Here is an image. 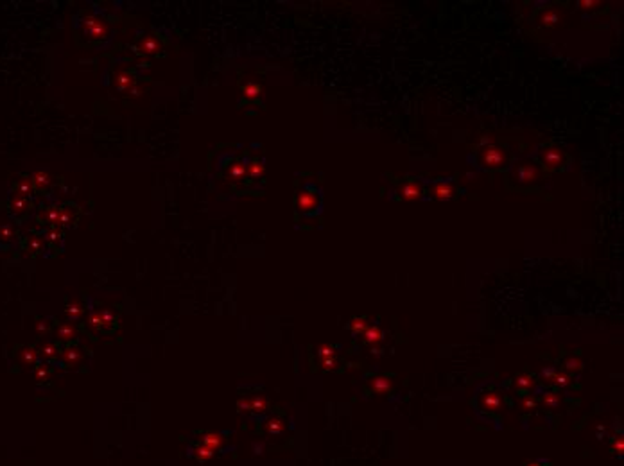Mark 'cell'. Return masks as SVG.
<instances>
[{"label":"cell","instance_id":"obj_1","mask_svg":"<svg viewBox=\"0 0 624 466\" xmlns=\"http://www.w3.org/2000/svg\"><path fill=\"white\" fill-rule=\"evenodd\" d=\"M77 27H79L84 40L90 41V43H101L110 34V27H108L106 20L102 18L101 15H95V13L84 11L79 16Z\"/></svg>","mask_w":624,"mask_h":466},{"label":"cell","instance_id":"obj_2","mask_svg":"<svg viewBox=\"0 0 624 466\" xmlns=\"http://www.w3.org/2000/svg\"><path fill=\"white\" fill-rule=\"evenodd\" d=\"M479 162L486 169H500L507 163V154L504 149H500L499 145L492 143V145H486L481 149L479 154Z\"/></svg>","mask_w":624,"mask_h":466},{"label":"cell","instance_id":"obj_3","mask_svg":"<svg viewBox=\"0 0 624 466\" xmlns=\"http://www.w3.org/2000/svg\"><path fill=\"white\" fill-rule=\"evenodd\" d=\"M542 170L533 162H520L513 169V178L518 185H531L540 178Z\"/></svg>","mask_w":624,"mask_h":466},{"label":"cell","instance_id":"obj_4","mask_svg":"<svg viewBox=\"0 0 624 466\" xmlns=\"http://www.w3.org/2000/svg\"><path fill=\"white\" fill-rule=\"evenodd\" d=\"M540 160L547 170H556V169H560V167L565 165L567 156H565V151H563L562 147L549 145L540 153Z\"/></svg>","mask_w":624,"mask_h":466},{"label":"cell","instance_id":"obj_5","mask_svg":"<svg viewBox=\"0 0 624 466\" xmlns=\"http://www.w3.org/2000/svg\"><path fill=\"white\" fill-rule=\"evenodd\" d=\"M318 205H319L318 194L309 190V188H303V190H299L298 195H296V208H298L302 213L312 212V210L318 208Z\"/></svg>","mask_w":624,"mask_h":466},{"label":"cell","instance_id":"obj_6","mask_svg":"<svg viewBox=\"0 0 624 466\" xmlns=\"http://www.w3.org/2000/svg\"><path fill=\"white\" fill-rule=\"evenodd\" d=\"M161 51V41L156 36H144L142 40L136 43V52L144 58H153L158 56Z\"/></svg>","mask_w":624,"mask_h":466},{"label":"cell","instance_id":"obj_7","mask_svg":"<svg viewBox=\"0 0 624 466\" xmlns=\"http://www.w3.org/2000/svg\"><path fill=\"white\" fill-rule=\"evenodd\" d=\"M368 389L375 395H387L393 389V380L389 377H382V375L372 377L368 380Z\"/></svg>","mask_w":624,"mask_h":466},{"label":"cell","instance_id":"obj_8","mask_svg":"<svg viewBox=\"0 0 624 466\" xmlns=\"http://www.w3.org/2000/svg\"><path fill=\"white\" fill-rule=\"evenodd\" d=\"M362 341L369 346H375V345H382L384 341V332L379 325H368L366 330L362 332Z\"/></svg>","mask_w":624,"mask_h":466},{"label":"cell","instance_id":"obj_9","mask_svg":"<svg viewBox=\"0 0 624 466\" xmlns=\"http://www.w3.org/2000/svg\"><path fill=\"white\" fill-rule=\"evenodd\" d=\"M51 183H52V176L45 173V170H36V173H33V176H31V185H33V188L38 192L47 190V188L51 187Z\"/></svg>","mask_w":624,"mask_h":466},{"label":"cell","instance_id":"obj_10","mask_svg":"<svg viewBox=\"0 0 624 466\" xmlns=\"http://www.w3.org/2000/svg\"><path fill=\"white\" fill-rule=\"evenodd\" d=\"M562 22V13L556 8H547L540 13V23L545 27H558Z\"/></svg>","mask_w":624,"mask_h":466},{"label":"cell","instance_id":"obj_11","mask_svg":"<svg viewBox=\"0 0 624 466\" xmlns=\"http://www.w3.org/2000/svg\"><path fill=\"white\" fill-rule=\"evenodd\" d=\"M135 85H136L135 76H133L131 72H121L115 76V86H117V90H121V92H131V88Z\"/></svg>","mask_w":624,"mask_h":466},{"label":"cell","instance_id":"obj_12","mask_svg":"<svg viewBox=\"0 0 624 466\" xmlns=\"http://www.w3.org/2000/svg\"><path fill=\"white\" fill-rule=\"evenodd\" d=\"M422 195V185L416 183V181H409L404 187L400 188V198L405 201H414Z\"/></svg>","mask_w":624,"mask_h":466},{"label":"cell","instance_id":"obj_13","mask_svg":"<svg viewBox=\"0 0 624 466\" xmlns=\"http://www.w3.org/2000/svg\"><path fill=\"white\" fill-rule=\"evenodd\" d=\"M481 405L486 409V411H497V409L502 405V398H500V395H497V393H486V395H482V398H481Z\"/></svg>","mask_w":624,"mask_h":466},{"label":"cell","instance_id":"obj_14","mask_svg":"<svg viewBox=\"0 0 624 466\" xmlns=\"http://www.w3.org/2000/svg\"><path fill=\"white\" fill-rule=\"evenodd\" d=\"M260 93H262V86L259 83L249 81L246 85H242V97L246 101H257L260 97Z\"/></svg>","mask_w":624,"mask_h":466},{"label":"cell","instance_id":"obj_15","mask_svg":"<svg viewBox=\"0 0 624 466\" xmlns=\"http://www.w3.org/2000/svg\"><path fill=\"white\" fill-rule=\"evenodd\" d=\"M432 195L440 201H445V199H450L454 195V187L450 183H438L434 188H432Z\"/></svg>","mask_w":624,"mask_h":466},{"label":"cell","instance_id":"obj_16","mask_svg":"<svg viewBox=\"0 0 624 466\" xmlns=\"http://www.w3.org/2000/svg\"><path fill=\"white\" fill-rule=\"evenodd\" d=\"M201 445H204V447H208V448H212V450L216 452V450H219V448L223 447V436H221V434H217V432H206L203 436Z\"/></svg>","mask_w":624,"mask_h":466},{"label":"cell","instance_id":"obj_17","mask_svg":"<svg viewBox=\"0 0 624 466\" xmlns=\"http://www.w3.org/2000/svg\"><path fill=\"white\" fill-rule=\"evenodd\" d=\"M246 176L251 178V180H260V178L264 176V165H262V162H259V160H253V162L249 163L248 167H246Z\"/></svg>","mask_w":624,"mask_h":466},{"label":"cell","instance_id":"obj_18","mask_svg":"<svg viewBox=\"0 0 624 466\" xmlns=\"http://www.w3.org/2000/svg\"><path fill=\"white\" fill-rule=\"evenodd\" d=\"M269 405V402L266 400L264 397L257 395V397H249V411H255V412H264Z\"/></svg>","mask_w":624,"mask_h":466},{"label":"cell","instance_id":"obj_19","mask_svg":"<svg viewBox=\"0 0 624 466\" xmlns=\"http://www.w3.org/2000/svg\"><path fill=\"white\" fill-rule=\"evenodd\" d=\"M542 404H544V407L547 409V411L558 409L560 407V395L549 391V393H545L544 397H542Z\"/></svg>","mask_w":624,"mask_h":466},{"label":"cell","instance_id":"obj_20","mask_svg":"<svg viewBox=\"0 0 624 466\" xmlns=\"http://www.w3.org/2000/svg\"><path fill=\"white\" fill-rule=\"evenodd\" d=\"M230 178L234 181H242L246 178V167L242 162H234L230 165Z\"/></svg>","mask_w":624,"mask_h":466},{"label":"cell","instance_id":"obj_21","mask_svg":"<svg viewBox=\"0 0 624 466\" xmlns=\"http://www.w3.org/2000/svg\"><path fill=\"white\" fill-rule=\"evenodd\" d=\"M27 206H29V203H27V199L24 198V195H20V194H13V198H11V210L15 213H20V212H26L27 210Z\"/></svg>","mask_w":624,"mask_h":466},{"label":"cell","instance_id":"obj_22","mask_svg":"<svg viewBox=\"0 0 624 466\" xmlns=\"http://www.w3.org/2000/svg\"><path fill=\"white\" fill-rule=\"evenodd\" d=\"M533 384H535V378L531 377V375H527V373L518 375L517 380H515V385H517V387H518L520 391L531 389V387H533Z\"/></svg>","mask_w":624,"mask_h":466},{"label":"cell","instance_id":"obj_23","mask_svg":"<svg viewBox=\"0 0 624 466\" xmlns=\"http://www.w3.org/2000/svg\"><path fill=\"white\" fill-rule=\"evenodd\" d=\"M76 334H77V330H76V327H74L72 323L61 325V327H59V330H58L59 339H63V341H72V339L76 337Z\"/></svg>","mask_w":624,"mask_h":466},{"label":"cell","instance_id":"obj_24","mask_svg":"<svg viewBox=\"0 0 624 466\" xmlns=\"http://www.w3.org/2000/svg\"><path fill=\"white\" fill-rule=\"evenodd\" d=\"M366 327H368V321H366V317H354V320L350 321V330H352V334H354L355 337H357V335H362V332L366 330Z\"/></svg>","mask_w":624,"mask_h":466},{"label":"cell","instance_id":"obj_25","mask_svg":"<svg viewBox=\"0 0 624 466\" xmlns=\"http://www.w3.org/2000/svg\"><path fill=\"white\" fill-rule=\"evenodd\" d=\"M569 384H570V378H569V375H565V373H556L554 378H552V385H554L556 389H563V387H567Z\"/></svg>","mask_w":624,"mask_h":466},{"label":"cell","instance_id":"obj_26","mask_svg":"<svg viewBox=\"0 0 624 466\" xmlns=\"http://www.w3.org/2000/svg\"><path fill=\"white\" fill-rule=\"evenodd\" d=\"M65 312H66V316H70V317H77V316H81V312H83V305H81L79 301H72V303L66 305Z\"/></svg>","mask_w":624,"mask_h":466},{"label":"cell","instance_id":"obj_27","mask_svg":"<svg viewBox=\"0 0 624 466\" xmlns=\"http://www.w3.org/2000/svg\"><path fill=\"white\" fill-rule=\"evenodd\" d=\"M266 430L269 434H280L282 430H284V423H282L280 420H276V418H271L269 422L266 423Z\"/></svg>","mask_w":624,"mask_h":466},{"label":"cell","instance_id":"obj_28","mask_svg":"<svg viewBox=\"0 0 624 466\" xmlns=\"http://www.w3.org/2000/svg\"><path fill=\"white\" fill-rule=\"evenodd\" d=\"M196 457L199 459V461H208V459L214 457V450H212V448L204 447V445H201V447L196 448Z\"/></svg>","mask_w":624,"mask_h":466},{"label":"cell","instance_id":"obj_29","mask_svg":"<svg viewBox=\"0 0 624 466\" xmlns=\"http://www.w3.org/2000/svg\"><path fill=\"white\" fill-rule=\"evenodd\" d=\"M563 366H565L567 371H580L581 367H583V362H581L577 357H569V359L563 362Z\"/></svg>","mask_w":624,"mask_h":466},{"label":"cell","instance_id":"obj_30","mask_svg":"<svg viewBox=\"0 0 624 466\" xmlns=\"http://www.w3.org/2000/svg\"><path fill=\"white\" fill-rule=\"evenodd\" d=\"M577 6H580L583 11H592V9H595V8H601L603 4L599 0H580Z\"/></svg>","mask_w":624,"mask_h":466},{"label":"cell","instance_id":"obj_31","mask_svg":"<svg viewBox=\"0 0 624 466\" xmlns=\"http://www.w3.org/2000/svg\"><path fill=\"white\" fill-rule=\"evenodd\" d=\"M610 448H612V452L613 454H617V455H622V452H624V439L622 437H613L612 439V445H610Z\"/></svg>","mask_w":624,"mask_h":466},{"label":"cell","instance_id":"obj_32","mask_svg":"<svg viewBox=\"0 0 624 466\" xmlns=\"http://www.w3.org/2000/svg\"><path fill=\"white\" fill-rule=\"evenodd\" d=\"M538 405V398L537 397H533V395H527V397H524V400H522V409H526V411H531V409H535Z\"/></svg>","mask_w":624,"mask_h":466},{"label":"cell","instance_id":"obj_33","mask_svg":"<svg viewBox=\"0 0 624 466\" xmlns=\"http://www.w3.org/2000/svg\"><path fill=\"white\" fill-rule=\"evenodd\" d=\"M318 355L321 357V359H327V357H336V352H334V348L332 346H329V345H321L318 348Z\"/></svg>","mask_w":624,"mask_h":466},{"label":"cell","instance_id":"obj_34","mask_svg":"<svg viewBox=\"0 0 624 466\" xmlns=\"http://www.w3.org/2000/svg\"><path fill=\"white\" fill-rule=\"evenodd\" d=\"M90 325H91L94 328L102 327V310H97V312H91V314H90Z\"/></svg>","mask_w":624,"mask_h":466},{"label":"cell","instance_id":"obj_35","mask_svg":"<svg viewBox=\"0 0 624 466\" xmlns=\"http://www.w3.org/2000/svg\"><path fill=\"white\" fill-rule=\"evenodd\" d=\"M556 373H558V371H556L554 367H547V370L542 371V378H544V382H547V384H552V378H554Z\"/></svg>","mask_w":624,"mask_h":466},{"label":"cell","instance_id":"obj_36","mask_svg":"<svg viewBox=\"0 0 624 466\" xmlns=\"http://www.w3.org/2000/svg\"><path fill=\"white\" fill-rule=\"evenodd\" d=\"M321 367H323V370H334V367H336V357H327V359H321Z\"/></svg>","mask_w":624,"mask_h":466},{"label":"cell","instance_id":"obj_37","mask_svg":"<svg viewBox=\"0 0 624 466\" xmlns=\"http://www.w3.org/2000/svg\"><path fill=\"white\" fill-rule=\"evenodd\" d=\"M237 409L241 412H248L249 411V397H244L237 402Z\"/></svg>","mask_w":624,"mask_h":466},{"label":"cell","instance_id":"obj_38","mask_svg":"<svg viewBox=\"0 0 624 466\" xmlns=\"http://www.w3.org/2000/svg\"><path fill=\"white\" fill-rule=\"evenodd\" d=\"M113 321V314L110 310H102V325H111Z\"/></svg>","mask_w":624,"mask_h":466},{"label":"cell","instance_id":"obj_39","mask_svg":"<svg viewBox=\"0 0 624 466\" xmlns=\"http://www.w3.org/2000/svg\"><path fill=\"white\" fill-rule=\"evenodd\" d=\"M34 357H36V353H34L33 350H24L22 352V359L26 360V362H33Z\"/></svg>","mask_w":624,"mask_h":466},{"label":"cell","instance_id":"obj_40","mask_svg":"<svg viewBox=\"0 0 624 466\" xmlns=\"http://www.w3.org/2000/svg\"><path fill=\"white\" fill-rule=\"evenodd\" d=\"M43 355H45V357H54V355H56V346L47 345V346L43 348Z\"/></svg>","mask_w":624,"mask_h":466},{"label":"cell","instance_id":"obj_41","mask_svg":"<svg viewBox=\"0 0 624 466\" xmlns=\"http://www.w3.org/2000/svg\"><path fill=\"white\" fill-rule=\"evenodd\" d=\"M77 353H76V350H66V353H65V360L68 359V360H76L77 359Z\"/></svg>","mask_w":624,"mask_h":466},{"label":"cell","instance_id":"obj_42","mask_svg":"<svg viewBox=\"0 0 624 466\" xmlns=\"http://www.w3.org/2000/svg\"><path fill=\"white\" fill-rule=\"evenodd\" d=\"M524 466H545V462H540V461H527Z\"/></svg>","mask_w":624,"mask_h":466},{"label":"cell","instance_id":"obj_43","mask_svg":"<svg viewBox=\"0 0 624 466\" xmlns=\"http://www.w3.org/2000/svg\"><path fill=\"white\" fill-rule=\"evenodd\" d=\"M36 328H38V330H40V332H43L45 328H47V325H45V321H40V325H38Z\"/></svg>","mask_w":624,"mask_h":466}]
</instances>
